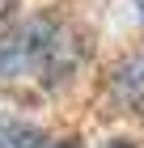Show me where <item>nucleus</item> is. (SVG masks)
<instances>
[{
    "label": "nucleus",
    "mask_w": 144,
    "mask_h": 148,
    "mask_svg": "<svg viewBox=\"0 0 144 148\" xmlns=\"http://www.w3.org/2000/svg\"><path fill=\"white\" fill-rule=\"evenodd\" d=\"M13 9H17V0H0V21H4V17H9Z\"/></svg>",
    "instance_id": "obj_3"
},
{
    "label": "nucleus",
    "mask_w": 144,
    "mask_h": 148,
    "mask_svg": "<svg viewBox=\"0 0 144 148\" xmlns=\"http://www.w3.org/2000/svg\"><path fill=\"white\" fill-rule=\"evenodd\" d=\"M140 17H144V9H140Z\"/></svg>",
    "instance_id": "obj_5"
},
{
    "label": "nucleus",
    "mask_w": 144,
    "mask_h": 148,
    "mask_svg": "<svg viewBox=\"0 0 144 148\" xmlns=\"http://www.w3.org/2000/svg\"><path fill=\"white\" fill-rule=\"evenodd\" d=\"M81 59V47L72 42L68 30H59L47 17L17 21L13 30L0 34V76H25V72H68Z\"/></svg>",
    "instance_id": "obj_1"
},
{
    "label": "nucleus",
    "mask_w": 144,
    "mask_h": 148,
    "mask_svg": "<svg viewBox=\"0 0 144 148\" xmlns=\"http://www.w3.org/2000/svg\"><path fill=\"white\" fill-rule=\"evenodd\" d=\"M0 148H72V144H55V140H47L38 127L9 123V127H0Z\"/></svg>",
    "instance_id": "obj_2"
},
{
    "label": "nucleus",
    "mask_w": 144,
    "mask_h": 148,
    "mask_svg": "<svg viewBox=\"0 0 144 148\" xmlns=\"http://www.w3.org/2000/svg\"><path fill=\"white\" fill-rule=\"evenodd\" d=\"M110 148H132V144H127V140H114V144H110Z\"/></svg>",
    "instance_id": "obj_4"
}]
</instances>
